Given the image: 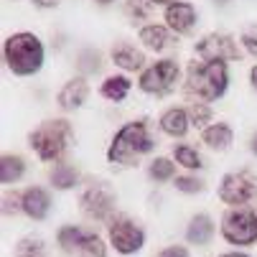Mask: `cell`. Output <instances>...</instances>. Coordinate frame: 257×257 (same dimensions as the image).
<instances>
[{"instance_id": "6da1fadb", "label": "cell", "mask_w": 257, "mask_h": 257, "mask_svg": "<svg viewBox=\"0 0 257 257\" xmlns=\"http://www.w3.org/2000/svg\"><path fill=\"white\" fill-rule=\"evenodd\" d=\"M156 148V140L151 138L148 133V125H145L143 120L138 122H127L122 125L112 143H109L107 148V161L109 163H120V166H138V158L151 153Z\"/></svg>"}, {"instance_id": "7a4b0ae2", "label": "cell", "mask_w": 257, "mask_h": 257, "mask_svg": "<svg viewBox=\"0 0 257 257\" xmlns=\"http://www.w3.org/2000/svg\"><path fill=\"white\" fill-rule=\"evenodd\" d=\"M3 56H6V66L18 77H31L44 66V44L36 33L21 31L6 39L3 44Z\"/></svg>"}, {"instance_id": "3957f363", "label": "cell", "mask_w": 257, "mask_h": 257, "mask_svg": "<svg viewBox=\"0 0 257 257\" xmlns=\"http://www.w3.org/2000/svg\"><path fill=\"white\" fill-rule=\"evenodd\" d=\"M229 71L227 61H191L186 74V92L201 102H214L227 92Z\"/></svg>"}, {"instance_id": "277c9868", "label": "cell", "mask_w": 257, "mask_h": 257, "mask_svg": "<svg viewBox=\"0 0 257 257\" xmlns=\"http://www.w3.org/2000/svg\"><path fill=\"white\" fill-rule=\"evenodd\" d=\"M71 138L74 133L66 120H46L28 135V143L41 161H56L69 148Z\"/></svg>"}, {"instance_id": "5b68a950", "label": "cell", "mask_w": 257, "mask_h": 257, "mask_svg": "<svg viewBox=\"0 0 257 257\" xmlns=\"http://www.w3.org/2000/svg\"><path fill=\"white\" fill-rule=\"evenodd\" d=\"M222 237L229 244L249 247L257 242V214L249 206H234L222 216Z\"/></svg>"}, {"instance_id": "8992f818", "label": "cell", "mask_w": 257, "mask_h": 257, "mask_svg": "<svg viewBox=\"0 0 257 257\" xmlns=\"http://www.w3.org/2000/svg\"><path fill=\"white\" fill-rule=\"evenodd\" d=\"M56 242L66 254H79V252H84L87 257H104L107 254V247H104L102 237L94 229H87V227L66 224V227L59 229Z\"/></svg>"}, {"instance_id": "52a82bcc", "label": "cell", "mask_w": 257, "mask_h": 257, "mask_svg": "<svg viewBox=\"0 0 257 257\" xmlns=\"http://www.w3.org/2000/svg\"><path fill=\"white\" fill-rule=\"evenodd\" d=\"M219 199L224 204L242 206L249 201H257V176L252 171H237V173H227L219 183Z\"/></svg>"}, {"instance_id": "ba28073f", "label": "cell", "mask_w": 257, "mask_h": 257, "mask_svg": "<svg viewBox=\"0 0 257 257\" xmlns=\"http://www.w3.org/2000/svg\"><path fill=\"white\" fill-rule=\"evenodd\" d=\"M178 64L173 59H163V61H156L153 66H148L140 74V89L145 94H166L176 87L178 82Z\"/></svg>"}, {"instance_id": "9c48e42d", "label": "cell", "mask_w": 257, "mask_h": 257, "mask_svg": "<svg viewBox=\"0 0 257 257\" xmlns=\"http://www.w3.org/2000/svg\"><path fill=\"white\" fill-rule=\"evenodd\" d=\"M109 244H112L120 254H135L145 244V232L127 216H115L107 227Z\"/></svg>"}, {"instance_id": "30bf717a", "label": "cell", "mask_w": 257, "mask_h": 257, "mask_svg": "<svg viewBox=\"0 0 257 257\" xmlns=\"http://www.w3.org/2000/svg\"><path fill=\"white\" fill-rule=\"evenodd\" d=\"M196 54L204 61H239V46L229 33H209L196 44Z\"/></svg>"}, {"instance_id": "8fae6325", "label": "cell", "mask_w": 257, "mask_h": 257, "mask_svg": "<svg viewBox=\"0 0 257 257\" xmlns=\"http://www.w3.org/2000/svg\"><path fill=\"white\" fill-rule=\"evenodd\" d=\"M79 204H82V211L89 219L104 222V219H109L112 211H115V194H112V189H109L107 183H94V186H89L82 194Z\"/></svg>"}, {"instance_id": "7c38bea8", "label": "cell", "mask_w": 257, "mask_h": 257, "mask_svg": "<svg viewBox=\"0 0 257 257\" xmlns=\"http://www.w3.org/2000/svg\"><path fill=\"white\" fill-rule=\"evenodd\" d=\"M21 201H23V214L36 219V222H41V219L49 216V209H51V196L46 189L41 186H31L21 194Z\"/></svg>"}, {"instance_id": "4fadbf2b", "label": "cell", "mask_w": 257, "mask_h": 257, "mask_svg": "<svg viewBox=\"0 0 257 257\" xmlns=\"http://www.w3.org/2000/svg\"><path fill=\"white\" fill-rule=\"evenodd\" d=\"M87 97H89V84H87L82 77H74V79H69V82L61 87L56 102H59L61 109L71 112V109H79V107L87 102Z\"/></svg>"}, {"instance_id": "5bb4252c", "label": "cell", "mask_w": 257, "mask_h": 257, "mask_svg": "<svg viewBox=\"0 0 257 257\" xmlns=\"http://www.w3.org/2000/svg\"><path fill=\"white\" fill-rule=\"evenodd\" d=\"M166 23L176 33H189L196 23V8L191 3H171L166 6Z\"/></svg>"}, {"instance_id": "9a60e30c", "label": "cell", "mask_w": 257, "mask_h": 257, "mask_svg": "<svg viewBox=\"0 0 257 257\" xmlns=\"http://www.w3.org/2000/svg\"><path fill=\"white\" fill-rule=\"evenodd\" d=\"M191 117H189V109H181V107H171L161 115V130L171 138H183L189 133Z\"/></svg>"}, {"instance_id": "2e32d148", "label": "cell", "mask_w": 257, "mask_h": 257, "mask_svg": "<svg viewBox=\"0 0 257 257\" xmlns=\"http://www.w3.org/2000/svg\"><path fill=\"white\" fill-rule=\"evenodd\" d=\"M214 237V222H211V216L209 214H196L189 227H186V239L189 244H196V247H204L209 244Z\"/></svg>"}, {"instance_id": "e0dca14e", "label": "cell", "mask_w": 257, "mask_h": 257, "mask_svg": "<svg viewBox=\"0 0 257 257\" xmlns=\"http://www.w3.org/2000/svg\"><path fill=\"white\" fill-rule=\"evenodd\" d=\"M201 140H204L206 148H211V151H227L229 145H232V140H234V133L224 122H214V125L204 127Z\"/></svg>"}, {"instance_id": "ac0fdd59", "label": "cell", "mask_w": 257, "mask_h": 257, "mask_svg": "<svg viewBox=\"0 0 257 257\" xmlns=\"http://www.w3.org/2000/svg\"><path fill=\"white\" fill-rule=\"evenodd\" d=\"M138 39L145 49H151V51H163L173 44V36L168 28L163 26H143L140 33H138Z\"/></svg>"}, {"instance_id": "d6986e66", "label": "cell", "mask_w": 257, "mask_h": 257, "mask_svg": "<svg viewBox=\"0 0 257 257\" xmlns=\"http://www.w3.org/2000/svg\"><path fill=\"white\" fill-rule=\"evenodd\" d=\"M112 61H115V66H120L125 71H138V69H143L145 56H143V51H138L130 44H117L112 49Z\"/></svg>"}, {"instance_id": "ffe728a7", "label": "cell", "mask_w": 257, "mask_h": 257, "mask_svg": "<svg viewBox=\"0 0 257 257\" xmlns=\"http://www.w3.org/2000/svg\"><path fill=\"white\" fill-rule=\"evenodd\" d=\"M26 173V161L21 156H3L0 158V183H16Z\"/></svg>"}, {"instance_id": "44dd1931", "label": "cell", "mask_w": 257, "mask_h": 257, "mask_svg": "<svg viewBox=\"0 0 257 257\" xmlns=\"http://www.w3.org/2000/svg\"><path fill=\"white\" fill-rule=\"evenodd\" d=\"M102 97L104 99H109V102H122L125 97H127V92H130V79L127 77H122V74H117V77H107L104 82H102Z\"/></svg>"}, {"instance_id": "7402d4cb", "label": "cell", "mask_w": 257, "mask_h": 257, "mask_svg": "<svg viewBox=\"0 0 257 257\" xmlns=\"http://www.w3.org/2000/svg\"><path fill=\"white\" fill-rule=\"evenodd\" d=\"M79 183V171L69 163H59L54 171H51V186L59 189V191H66V189H74Z\"/></svg>"}, {"instance_id": "603a6c76", "label": "cell", "mask_w": 257, "mask_h": 257, "mask_svg": "<svg viewBox=\"0 0 257 257\" xmlns=\"http://www.w3.org/2000/svg\"><path fill=\"white\" fill-rule=\"evenodd\" d=\"M16 257H46V242L41 237H23L16 244Z\"/></svg>"}, {"instance_id": "cb8c5ba5", "label": "cell", "mask_w": 257, "mask_h": 257, "mask_svg": "<svg viewBox=\"0 0 257 257\" xmlns=\"http://www.w3.org/2000/svg\"><path fill=\"white\" fill-rule=\"evenodd\" d=\"M173 158H176L178 166L189 168V171H199V168L204 166V163H201V156H199L194 148H189V145H178V148H173Z\"/></svg>"}, {"instance_id": "d4e9b609", "label": "cell", "mask_w": 257, "mask_h": 257, "mask_svg": "<svg viewBox=\"0 0 257 257\" xmlns=\"http://www.w3.org/2000/svg\"><path fill=\"white\" fill-rule=\"evenodd\" d=\"M148 173H151V178H153V181H158V183L171 181V178L176 176V163H173V161H168V158H156V161H151Z\"/></svg>"}, {"instance_id": "484cf974", "label": "cell", "mask_w": 257, "mask_h": 257, "mask_svg": "<svg viewBox=\"0 0 257 257\" xmlns=\"http://www.w3.org/2000/svg\"><path fill=\"white\" fill-rule=\"evenodd\" d=\"M125 16L135 23V21H145L151 16V6L148 0H125Z\"/></svg>"}, {"instance_id": "4316f807", "label": "cell", "mask_w": 257, "mask_h": 257, "mask_svg": "<svg viewBox=\"0 0 257 257\" xmlns=\"http://www.w3.org/2000/svg\"><path fill=\"white\" fill-rule=\"evenodd\" d=\"M189 117H191V122L196 127H201V125H206L211 120V107L209 104H201V102H194L189 107Z\"/></svg>"}, {"instance_id": "83f0119b", "label": "cell", "mask_w": 257, "mask_h": 257, "mask_svg": "<svg viewBox=\"0 0 257 257\" xmlns=\"http://www.w3.org/2000/svg\"><path fill=\"white\" fill-rule=\"evenodd\" d=\"M176 189L183 194H199V191H204V181H199L196 176H178Z\"/></svg>"}, {"instance_id": "f1b7e54d", "label": "cell", "mask_w": 257, "mask_h": 257, "mask_svg": "<svg viewBox=\"0 0 257 257\" xmlns=\"http://www.w3.org/2000/svg\"><path fill=\"white\" fill-rule=\"evenodd\" d=\"M99 66H102V61H99V54H97V51L87 49V51L79 54V69H82V71L92 74V71H99Z\"/></svg>"}, {"instance_id": "f546056e", "label": "cell", "mask_w": 257, "mask_h": 257, "mask_svg": "<svg viewBox=\"0 0 257 257\" xmlns=\"http://www.w3.org/2000/svg\"><path fill=\"white\" fill-rule=\"evenodd\" d=\"M242 46L257 59V28H247L242 33Z\"/></svg>"}, {"instance_id": "4dcf8cb0", "label": "cell", "mask_w": 257, "mask_h": 257, "mask_svg": "<svg viewBox=\"0 0 257 257\" xmlns=\"http://www.w3.org/2000/svg\"><path fill=\"white\" fill-rule=\"evenodd\" d=\"M16 211H23V201H21V196H3V214L6 216H11V214H16Z\"/></svg>"}, {"instance_id": "1f68e13d", "label": "cell", "mask_w": 257, "mask_h": 257, "mask_svg": "<svg viewBox=\"0 0 257 257\" xmlns=\"http://www.w3.org/2000/svg\"><path fill=\"white\" fill-rule=\"evenodd\" d=\"M158 257H191V254H189V249L183 247V244H171V247L161 249Z\"/></svg>"}, {"instance_id": "d6a6232c", "label": "cell", "mask_w": 257, "mask_h": 257, "mask_svg": "<svg viewBox=\"0 0 257 257\" xmlns=\"http://www.w3.org/2000/svg\"><path fill=\"white\" fill-rule=\"evenodd\" d=\"M33 6H39V8H56L59 0H33Z\"/></svg>"}, {"instance_id": "836d02e7", "label": "cell", "mask_w": 257, "mask_h": 257, "mask_svg": "<svg viewBox=\"0 0 257 257\" xmlns=\"http://www.w3.org/2000/svg\"><path fill=\"white\" fill-rule=\"evenodd\" d=\"M249 82H252V87L257 89V64L252 66V71H249Z\"/></svg>"}, {"instance_id": "e575fe53", "label": "cell", "mask_w": 257, "mask_h": 257, "mask_svg": "<svg viewBox=\"0 0 257 257\" xmlns=\"http://www.w3.org/2000/svg\"><path fill=\"white\" fill-rule=\"evenodd\" d=\"M219 257H252L247 252H224V254H219Z\"/></svg>"}, {"instance_id": "d590c367", "label": "cell", "mask_w": 257, "mask_h": 257, "mask_svg": "<svg viewBox=\"0 0 257 257\" xmlns=\"http://www.w3.org/2000/svg\"><path fill=\"white\" fill-rule=\"evenodd\" d=\"M249 151H252V153L257 156V133L252 135V143H249Z\"/></svg>"}, {"instance_id": "8d00e7d4", "label": "cell", "mask_w": 257, "mask_h": 257, "mask_svg": "<svg viewBox=\"0 0 257 257\" xmlns=\"http://www.w3.org/2000/svg\"><path fill=\"white\" fill-rule=\"evenodd\" d=\"M148 3H156V6H158V3H168V6H171V3H176V0H148Z\"/></svg>"}, {"instance_id": "74e56055", "label": "cell", "mask_w": 257, "mask_h": 257, "mask_svg": "<svg viewBox=\"0 0 257 257\" xmlns=\"http://www.w3.org/2000/svg\"><path fill=\"white\" fill-rule=\"evenodd\" d=\"M97 3H99V6H109V3H112V0H97Z\"/></svg>"}, {"instance_id": "f35d334b", "label": "cell", "mask_w": 257, "mask_h": 257, "mask_svg": "<svg viewBox=\"0 0 257 257\" xmlns=\"http://www.w3.org/2000/svg\"><path fill=\"white\" fill-rule=\"evenodd\" d=\"M222 3H227V0H222Z\"/></svg>"}]
</instances>
